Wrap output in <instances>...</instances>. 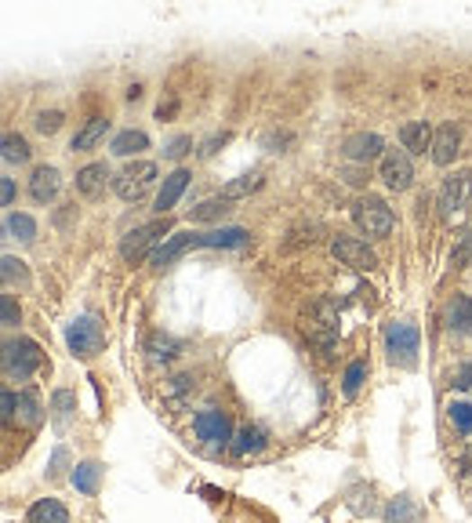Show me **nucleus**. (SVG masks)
<instances>
[{"label":"nucleus","instance_id":"25","mask_svg":"<svg viewBox=\"0 0 472 523\" xmlns=\"http://www.w3.org/2000/svg\"><path fill=\"white\" fill-rule=\"evenodd\" d=\"M4 233H8L12 240H19V244H33V240H37V222H33L30 215L12 211V215L4 218Z\"/></svg>","mask_w":472,"mask_h":523},{"label":"nucleus","instance_id":"16","mask_svg":"<svg viewBox=\"0 0 472 523\" xmlns=\"http://www.w3.org/2000/svg\"><path fill=\"white\" fill-rule=\"evenodd\" d=\"M58 171L55 167H37L33 171V179H30V197L37 200V204H51L55 197H58Z\"/></svg>","mask_w":472,"mask_h":523},{"label":"nucleus","instance_id":"3","mask_svg":"<svg viewBox=\"0 0 472 523\" xmlns=\"http://www.w3.org/2000/svg\"><path fill=\"white\" fill-rule=\"evenodd\" d=\"M352 222L360 226V233H367V236H374V240H386V236L393 233V226H396L393 208H389L382 197H360V200L352 204Z\"/></svg>","mask_w":472,"mask_h":523},{"label":"nucleus","instance_id":"1","mask_svg":"<svg viewBox=\"0 0 472 523\" xmlns=\"http://www.w3.org/2000/svg\"><path fill=\"white\" fill-rule=\"evenodd\" d=\"M66 345H69V353H73L76 360H91V357L102 353V345H106V327L94 320V316H76V320H69V327H66Z\"/></svg>","mask_w":472,"mask_h":523},{"label":"nucleus","instance_id":"6","mask_svg":"<svg viewBox=\"0 0 472 523\" xmlns=\"http://www.w3.org/2000/svg\"><path fill=\"white\" fill-rule=\"evenodd\" d=\"M193 432H197V440H200V448L204 451H222V448H229V440H233V425H229V414L226 411H218V407H204L197 418H193Z\"/></svg>","mask_w":472,"mask_h":523},{"label":"nucleus","instance_id":"31","mask_svg":"<svg viewBox=\"0 0 472 523\" xmlns=\"http://www.w3.org/2000/svg\"><path fill=\"white\" fill-rule=\"evenodd\" d=\"M15 414H19L30 429H37V425H40V418H44V414H40V403H37L30 393H19V407H15Z\"/></svg>","mask_w":472,"mask_h":523},{"label":"nucleus","instance_id":"5","mask_svg":"<svg viewBox=\"0 0 472 523\" xmlns=\"http://www.w3.org/2000/svg\"><path fill=\"white\" fill-rule=\"evenodd\" d=\"M167 233H171V222H167V218H153V222L131 229V233L120 240V258H124V262H142L149 251L156 254V247L164 244Z\"/></svg>","mask_w":472,"mask_h":523},{"label":"nucleus","instance_id":"11","mask_svg":"<svg viewBox=\"0 0 472 523\" xmlns=\"http://www.w3.org/2000/svg\"><path fill=\"white\" fill-rule=\"evenodd\" d=\"M306 334L324 349V353L334 345V338H338V316H334L331 302H316V306H313V313H309V320H306Z\"/></svg>","mask_w":472,"mask_h":523},{"label":"nucleus","instance_id":"15","mask_svg":"<svg viewBox=\"0 0 472 523\" xmlns=\"http://www.w3.org/2000/svg\"><path fill=\"white\" fill-rule=\"evenodd\" d=\"M443 320L454 334H472V298L468 295H454L443 309Z\"/></svg>","mask_w":472,"mask_h":523},{"label":"nucleus","instance_id":"17","mask_svg":"<svg viewBox=\"0 0 472 523\" xmlns=\"http://www.w3.org/2000/svg\"><path fill=\"white\" fill-rule=\"evenodd\" d=\"M432 135H436V131H432L425 120H411V124L400 128V142H404L407 153H425V149H432Z\"/></svg>","mask_w":472,"mask_h":523},{"label":"nucleus","instance_id":"20","mask_svg":"<svg viewBox=\"0 0 472 523\" xmlns=\"http://www.w3.org/2000/svg\"><path fill=\"white\" fill-rule=\"evenodd\" d=\"M106 131H110V120L106 117H91L76 135H73V149L76 153H87V149H94L102 138H106Z\"/></svg>","mask_w":472,"mask_h":523},{"label":"nucleus","instance_id":"12","mask_svg":"<svg viewBox=\"0 0 472 523\" xmlns=\"http://www.w3.org/2000/svg\"><path fill=\"white\" fill-rule=\"evenodd\" d=\"M345 160H356V164H367V160H382L386 156V142L382 135H374V131H360V135H349L345 146H342Z\"/></svg>","mask_w":472,"mask_h":523},{"label":"nucleus","instance_id":"2","mask_svg":"<svg viewBox=\"0 0 472 523\" xmlns=\"http://www.w3.org/2000/svg\"><path fill=\"white\" fill-rule=\"evenodd\" d=\"M44 364V353H40V345L33 338H12L4 341V375L12 382H26L40 371Z\"/></svg>","mask_w":472,"mask_h":523},{"label":"nucleus","instance_id":"4","mask_svg":"<svg viewBox=\"0 0 472 523\" xmlns=\"http://www.w3.org/2000/svg\"><path fill=\"white\" fill-rule=\"evenodd\" d=\"M418 345H422V334H418L414 320H393L386 327V349H389V360L396 368H414L418 364Z\"/></svg>","mask_w":472,"mask_h":523},{"label":"nucleus","instance_id":"9","mask_svg":"<svg viewBox=\"0 0 472 523\" xmlns=\"http://www.w3.org/2000/svg\"><path fill=\"white\" fill-rule=\"evenodd\" d=\"M331 254L342 262V266H349V270H360V273H370L374 266H378V254L363 244V240H356V236H334L331 240Z\"/></svg>","mask_w":472,"mask_h":523},{"label":"nucleus","instance_id":"30","mask_svg":"<svg viewBox=\"0 0 472 523\" xmlns=\"http://www.w3.org/2000/svg\"><path fill=\"white\" fill-rule=\"evenodd\" d=\"M4 160L8 164H26L30 160V146H26V138L22 135H4Z\"/></svg>","mask_w":472,"mask_h":523},{"label":"nucleus","instance_id":"28","mask_svg":"<svg viewBox=\"0 0 472 523\" xmlns=\"http://www.w3.org/2000/svg\"><path fill=\"white\" fill-rule=\"evenodd\" d=\"M418 519V505L407 498V494H400L396 501H389V509H386V523H414Z\"/></svg>","mask_w":472,"mask_h":523},{"label":"nucleus","instance_id":"41","mask_svg":"<svg viewBox=\"0 0 472 523\" xmlns=\"http://www.w3.org/2000/svg\"><path fill=\"white\" fill-rule=\"evenodd\" d=\"M458 389H472V364H465L461 371H458V382H454Z\"/></svg>","mask_w":472,"mask_h":523},{"label":"nucleus","instance_id":"13","mask_svg":"<svg viewBox=\"0 0 472 523\" xmlns=\"http://www.w3.org/2000/svg\"><path fill=\"white\" fill-rule=\"evenodd\" d=\"M189 179H193V174H189L185 167H178V171H171L167 179H164V186H160V193H156V211H160V218L178 204V197L185 193V186H189Z\"/></svg>","mask_w":472,"mask_h":523},{"label":"nucleus","instance_id":"14","mask_svg":"<svg viewBox=\"0 0 472 523\" xmlns=\"http://www.w3.org/2000/svg\"><path fill=\"white\" fill-rule=\"evenodd\" d=\"M458 142H461V135H458V128L454 124H440L436 128V135H432V160L440 164V167H447L454 156H458Z\"/></svg>","mask_w":472,"mask_h":523},{"label":"nucleus","instance_id":"32","mask_svg":"<svg viewBox=\"0 0 472 523\" xmlns=\"http://www.w3.org/2000/svg\"><path fill=\"white\" fill-rule=\"evenodd\" d=\"M447 414H450V425H454L461 436H472V403H450Z\"/></svg>","mask_w":472,"mask_h":523},{"label":"nucleus","instance_id":"29","mask_svg":"<svg viewBox=\"0 0 472 523\" xmlns=\"http://www.w3.org/2000/svg\"><path fill=\"white\" fill-rule=\"evenodd\" d=\"M229 211H233V204L222 200V197H215V200L197 204L193 211H189V218H193V222H211V218H222V215H229Z\"/></svg>","mask_w":472,"mask_h":523},{"label":"nucleus","instance_id":"22","mask_svg":"<svg viewBox=\"0 0 472 523\" xmlns=\"http://www.w3.org/2000/svg\"><path fill=\"white\" fill-rule=\"evenodd\" d=\"M265 448V432L258 425H244L236 436H233V455L236 458H247V455H258Z\"/></svg>","mask_w":472,"mask_h":523},{"label":"nucleus","instance_id":"38","mask_svg":"<svg viewBox=\"0 0 472 523\" xmlns=\"http://www.w3.org/2000/svg\"><path fill=\"white\" fill-rule=\"evenodd\" d=\"M58 128H62V113H58V110H51V113H40V117H37V131H40V135H55Z\"/></svg>","mask_w":472,"mask_h":523},{"label":"nucleus","instance_id":"40","mask_svg":"<svg viewBox=\"0 0 472 523\" xmlns=\"http://www.w3.org/2000/svg\"><path fill=\"white\" fill-rule=\"evenodd\" d=\"M0 200H4V208H12V204H15V182L8 179V174H4V179H0Z\"/></svg>","mask_w":472,"mask_h":523},{"label":"nucleus","instance_id":"23","mask_svg":"<svg viewBox=\"0 0 472 523\" xmlns=\"http://www.w3.org/2000/svg\"><path fill=\"white\" fill-rule=\"evenodd\" d=\"M117 156H135V153H142V149H149V135L146 131H135V128H128V131H120V135H113V146H110Z\"/></svg>","mask_w":472,"mask_h":523},{"label":"nucleus","instance_id":"18","mask_svg":"<svg viewBox=\"0 0 472 523\" xmlns=\"http://www.w3.org/2000/svg\"><path fill=\"white\" fill-rule=\"evenodd\" d=\"M26 523H69V512L58 498H40V501L30 505Z\"/></svg>","mask_w":472,"mask_h":523},{"label":"nucleus","instance_id":"21","mask_svg":"<svg viewBox=\"0 0 472 523\" xmlns=\"http://www.w3.org/2000/svg\"><path fill=\"white\" fill-rule=\"evenodd\" d=\"M106 179H110V167L106 164H87V167L76 171V190L84 197H94V193H102Z\"/></svg>","mask_w":472,"mask_h":523},{"label":"nucleus","instance_id":"7","mask_svg":"<svg viewBox=\"0 0 472 523\" xmlns=\"http://www.w3.org/2000/svg\"><path fill=\"white\" fill-rule=\"evenodd\" d=\"M153 182H156V164L138 160V164H128V167H124V174L113 182V190H117L120 200L138 204V200H146V193L153 190Z\"/></svg>","mask_w":472,"mask_h":523},{"label":"nucleus","instance_id":"33","mask_svg":"<svg viewBox=\"0 0 472 523\" xmlns=\"http://www.w3.org/2000/svg\"><path fill=\"white\" fill-rule=\"evenodd\" d=\"M363 378H367V364H363V360H352V364L345 368V382H342L345 396H356L360 386H363Z\"/></svg>","mask_w":472,"mask_h":523},{"label":"nucleus","instance_id":"8","mask_svg":"<svg viewBox=\"0 0 472 523\" xmlns=\"http://www.w3.org/2000/svg\"><path fill=\"white\" fill-rule=\"evenodd\" d=\"M378 179H382L389 190H407L414 182V164L407 149H386V156L378 160Z\"/></svg>","mask_w":472,"mask_h":523},{"label":"nucleus","instance_id":"24","mask_svg":"<svg viewBox=\"0 0 472 523\" xmlns=\"http://www.w3.org/2000/svg\"><path fill=\"white\" fill-rule=\"evenodd\" d=\"M146 353H149V360L153 364H167V360H174L178 357V341L171 338V334H149V341H146Z\"/></svg>","mask_w":472,"mask_h":523},{"label":"nucleus","instance_id":"39","mask_svg":"<svg viewBox=\"0 0 472 523\" xmlns=\"http://www.w3.org/2000/svg\"><path fill=\"white\" fill-rule=\"evenodd\" d=\"M66 462H69V451H66V448H55V451H51V465H48V476H51V480L62 476Z\"/></svg>","mask_w":472,"mask_h":523},{"label":"nucleus","instance_id":"27","mask_svg":"<svg viewBox=\"0 0 472 523\" xmlns=\"http://www.w3.org/2000/svg\"><path fill=\"white\" fill-rule=\"evenodd\" d=\"M258 186H262V174H258V171H251V174H240V179H233V182H229V186H226L218 197L233 204V200H244V197H251Z\"/></svg>","mask_w":472,"mask_h":523},{"label":"nucleus","instance_id":"34","mask_svg":"<svg viewBox=\"0 0 472 523\" xmlns=\"http://www.w3.org/2000/svg\"><path fill=\"white\" fill-rule=\"evenodd\" d=\"M0 273H4V284H26L30 277H26V266H22V262L15 258V254H4V258H0Z\"/></svg>","mask_w":472,"mask_h":523},{"label":"nucleus","instance_id":"19","mask_svg":"<svg viewBox=\"0 0 472 523\" xmlns=\"http://www.w3.org/2000/svg\"><path fill=\"white\" fill-rule=\"evenodd\" d=\"M99 480H102V465L99 462H80V465H73V473H69V483L80 491V494H99Z\"/></svg>","mask_w":472,"mask_h":523},{"label":"nucleus","instance_id":"35","mask_svg":"<svg viewBox=\"0 0 472 523\" xmlns=\"http://www.w3.org/2000/svg\"><path fill=\"white\" fill-rule=\"evenodd\" d=\"M454 266H465V262H472V229H465L461 236H458V247H454Z\"/></svg>","mask_w":472,"mask_h":523},{"label":"nucleus","instance_id":"36","mask_svg":"<svg viewBox=\"0 0 472 523\" xmlns=\"http://www.w3.org/2000/svg\"><path fill=\"white\" fill-rule=\"evenodd\" d=\"M0 320H4V327H19V306L12 295H0Z\"/></svg>","mask_w":472,"mask_h":523},{"label":"nucleus","instance_id":"37","mask_svg":"<svg viewBox=\"0 0 472 523\" xmlns=\"http://www.w3.org/2000/svg\"><path fill=\"white\" fill-rule=\"evenodd\" d=\"M189 146H193V138H189V135H178V138H171V142H167L164 156H167V160H182V156L189 153Z\"/></svg>","mask_w":472,"mask_h":523},{"label":"nucleus","instance_id":"10","mask_svg":"<svg viewBox=\"0 0 472 523\" xmlns=\"http://www.w3.org/2000/svg\"><path fill=\"white\" fill-rule=\"evenodd\" d=\"M472 200V171H454L450 179H443V190H440V211L443 218H454L468 208Z\"/></svg>","mask_w":472,"mask_h":523},{"label":"nucleus","instance_id":"26","mask_svg":"<svg viewBox=\"0 0 472 523\" xmlns=\"http://www.w3.org/2000/svg\"><path fill=\"white\" fill-rule=\"evenodd\" d=\"M73 411H76V396L69 389H55V396H51V421L58 429H66L73 421Z\"/></svg>","mask_w":472,"mask_h":523}]
</instances>
